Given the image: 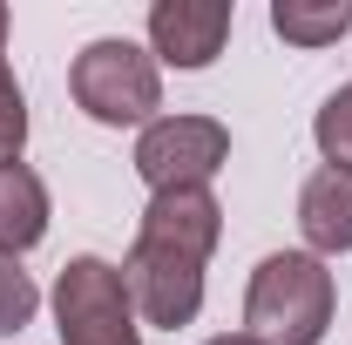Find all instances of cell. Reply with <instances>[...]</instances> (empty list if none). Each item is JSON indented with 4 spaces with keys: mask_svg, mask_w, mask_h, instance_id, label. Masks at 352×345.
<instances>
[{
    "mask_svg": "<svg viewBox=\"0 0 352 345\" xmlns=\"http://www.w3.org/2000/svg\"><path fill=\"white\" fill-rule=\"evenodd\" d=\"M339 311V278L311 251H271L244 285V332L258 345H325Z\"/></svg>",
    "mask_w": 352,
    "mask_h": 345,
    "instance_id": "obj_1",
    "label": "cell"
},
{
    "mask_svg": "<svg viewBox=\"0 0 352 345\" xmlns=\"http://www.w3.org/2000/svg\"><path fill=\"white\" fill-rule=\"evenodd\" d=\"M68 95L102 129H149L163 115V68L129 34H102L68 61Z\"/></svg>",
    "mask_w": 352,
    "mask_h": 345,
    "instance_id": "obj_2",
    "label": "cell"
},
{
    "mask_svg": "<svg viewBox=\"0 0 352 345\" xmlns=\"http://www.w3.org/2000/svg\"><path fill=\"white\" fill-rule=\"evenodd\" d=\"M54 332L61 345H142V318H135V298L122 285V264L109 258H68L61 278H54Z\"/></svg>",
    "mask_w": 352,
    "mask_h": 345,
    "instance_id": "obj_3",
    "label": "cell"
},
{
    "mask_svg": "<svg viewBox=\"0 0 352 345\" xmlns=\"http://www.w3.org/2000/svg\"><path fill=\"white\" fill-rule=\"evenodd\" d=\"M204 271H210L204 251H183L170 237L135 230L129 258H122V285H129V298H135L142 332H149V325H156V332L197 325V311H204Z\"/></svg>",
    "mask_w": 352,
    "mask_h": 345,
    "instance_id": "obj_4",
    "label": "cell"
},
{
    "mask_svg": "<svg viewBox=\"0 0 352 345\" xmlns=\"http://www.w3.org/2000/svg\"><path fill=\"white\" fill-rule=\"evenodd\" d=\"M230 163V129L217 115H156L149 129H135V176L156 190H210V176Z\"/></svg>",
    "mask_w": 352,
    "mask_h": 345,
    "instance_id": "obj_5",
    "label": "cell"
},
{
    "mask_svg": "<svg viewBox=\"0 0 352 345\" xmlns=\"http://www.w3.org/2000/svg\"><path fill=\"white\" fill-rule=\"evenodd\" d=\"M237 27V0H156L149 7V54L156 68H210Z\"/></svg>",
    "mask_w": 352,
    "mask_h": 345,
    "instance_id": "obj_6",
    "label": "cell"
},
{
    "mask_svg": "<svg viewBox=\"0 0 352 345\" xmlns=\"http://www.w3.org/2000/svg\"><path fill=\"white\" fill-rule=\"evenodd\" d=\"M298 237L311 258H346L352 251V170L318 163L298 183Z\"/></svg>",
    "mask_w": 352,
    "mask_h": 345,
    "instance_id": "obj_7",
    "label": "cell"
},
{
    "mask_svg": "<svg viewBox=\"0 0 352 345\" xmlns=\"http://www.w3.org/2000/svg\"><path fill=\"white\" fill-rule=\"evenodd\" d=\"M135 230H149V237H170L183 251H204V258H217V237H223V203L217 190H156L142 216H135Z\"/></svg>",
    "mask_w": 352,
    "mask_h": 345,
    "instance_id": "obj_8",
    "label": "cell"
},
{
    "mask_svg": "<svg viewBox=\"0 0 352 345\" xmlns=\"http://www.w3.org/2000/svg\"><path fill=\"white\" fill-rule=\"evenodd\" d=\"M47 216H54V203H47V183L34 163H0V251L7 258H21V251H34L47 237Z\"/></svg>",
    "mask_w": 352,
    "mask_h": 345,
    "instance_id": "obj_9",
    "label": "cell"
},
{
    "mask_svg": "<svg viewBox=\"0 0 352 345\" xmlns=\"http://www.w3.org/2000/svg\"><path fill=\"white\" fill-rule=\"evenodd\" d=\"M271 34L285 47L318 54L352 34V0H271Z\"/></svg>",
    "mask_w": 352,
    "mask_h": 345,
    "instance_id": "obj_10",
    "label": "cell"
},
{
    "mask_svg": "<svg viewBox=\"0 0 352 345\" xmlns=\"http://www.w3.org/2000/svg\"><path fill=\"white\" fill-rule=\"evenodd\" d=\"M311 142H318V156H325V163L352 170V82L332 88V95L318 102V115H311Z\"/></svg>",
    "mask_w": 352,
    "mask_h": 345,
    "instance_id": "obj_11",
    "label": "cell"
},
{
    "mask_svg": "<svg viewBox=\"0 0 352 345\" xmlns=\"http://www.w3.org/2000/svg\"><path fill=\"white\" fill-rule=\"evenodd\" d=\"M34 311H41V285L21 271V258H7V251H0V339L28 332V325H34Z\"/></svg>",
    "mask_w": 352,
    "mask_h": 345,
    "instance_id": "obj_12",
    "label": "cell"
},
{
    "mask_svg": "<svg viewBox=\"0 0 352 345\" xmlns=\"http://www.w3.org/2000/svg\"><path fill=\"white\" fill-rule=\"evenodd\" d=\"M21 149H28V95H21L7 54H0V163H14Z\"/></svg>",
    "mask_w": 352,
    "mask_h": 345,
    "instance_id": "obj_13",
    "label": "cell"
},
{
    "mask_svg": "<svg viewBox=\"0 0 352 345\" xmlns=\"http://www.w3.org/2000/svg\"><path fill=\"white\" fill-rule=\"evenodd\" d=\"M204 345H258L251 332H217V339H204Z\"/></svg>",
    "mask_w": 352,
    "mask_h": 345,
    "instance_id": "obj_14",
    "label": "cell"
},
{
    "mask_svg": "<svg viewBox=\"0 0 352 345\" xmlns=\"http://www.w3.org/2000/svg\"><path fill=\"white\" fill-rule=\"evenodd\" d=\"M0 54H7V7H0Z\"/></svg>",
    "mask_w": 352,
    "mask_h": 345,
    "instance_id": "obj_15",
    "label": "cell"
}]
</instances>
